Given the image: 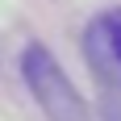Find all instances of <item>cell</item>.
<instances>
[{
    "label": "cell",
    "instance_id": "cell-1",
    "mask_svg": "<svg viewBox=\"0 0 121 121\" xmlns=\"http://www.w3.org/2000/svg\"><path fill=\"white\" fill-rule=\"evenodd\" d=\"M84 59L96 84L100 117L121 121V9L92 17L84 29Z\"/></svg>",
    "mask_w": 121,
    "mask_h": 121
},
{
    "label": "cell",
    "instance_id": "cell-2",
    "mask_svg": "<svg viewBox=\"0 0 121 121\" xmlns=\"http://www.w3.org/2000/svg\"><path fill=\"white\" fill-rule=\"evenodd\" d=\"M21 75H25L34 100L42 104V113H46L50 121H92L84 96L75 92V84L67 79V71L59 67V59H54L46 46H38V42L25 46V54H21Z\"/></svg>",
    "mask_w": 121,
    "mask_h": 121
}]
</instances>
